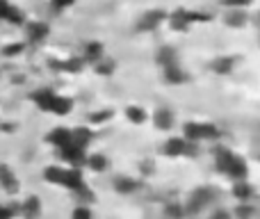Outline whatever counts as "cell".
I'll list each match as a JSON object with an SVG mask.
<instances>
[{"mask_svg":"<svg viewBox=\"0 0 260 219\" xmlns=\"http://www.w3.org/2000/svg\"><path fill=\"white\" fill-rule=\"evenodd\" d=\"M215 162H217V169L229 176L231 180H244L249 174L247 160L235 155L233 151H229V148H224V146H219L215 151Z\"/></svg>","mask_w":260,"mask_h":219,"instance_id":"cell-1","label":"cell"},{"mask_svg":"<svg viewBox=\"0 0 260 219\" xmlns=\"http://www.w3.org/2000/svg\"><path fill=\"white\" fill-rule=\"evenodd\" d=\"M210 21V14L203 12H194V9H174L171 14H167V25L174 32H187L194 23H203Z\"/></svg>","mask_w":260,"mask_h":219,"instance_id":"cell-2","label":"cell"},{"mask_svg":"<svg viewBox=\"0 0 260 219\" xmlns=\"http://www.w3.org/2000/svg\"><path fill=\"white\" fill-rule=\"evenodd\" d=\"M197 144L187 142L185 137H171L165 142V146H162V153L169 158H180V155H194L197 153Z\"/></svg>","mask_w":260,"mask_h":219,"instance_id":"cell-3","label":"cell"},{"mask_svg":"<svg viewBox=\"0 0 260 219\" xmlns=\"http://www.w3.org/2000/svg\"><path fill=\"white\" fill-rule=\"evenodd\" d=\"M165 21H167L165 9H148V12H144L142 16L137 18V30L139 32H153L160 25H165Z\"/></svg>","mask_w":260,"mask_h":219,"instance_id":"cell-4","label":"cell"},{"mask_svg":"<svg viewBox=\"0 0 260 219\" xmlns=\"http://www.w3.org/2000/svg\"><path fill=\"white\" fill-rule=\"evenodd\" d=\"M59 151V158H62L64 162H67L69 167H80V165H85V158H87V153H85V148H80V146H76V144H69V146H64V148H57Z\"/></svg>","mask_w":260,"mask_h":219,"instance_id":"cell-5","label":"cell"},{"mask_svg":"<svg viewBox=\"0 0 260 219\" xmlns=\"http://www.w3.org/2000/svg\"><path fill=\"white\" fill-rule=\"evenodd\" d=\"M151 121H153V126H155L157 130H171L174 128V123H176V116H174V112H171L169 108H157L151 114Z\"/></svg>","mask_w":260,"mask_h":219,"instance_id":"cell-6","label":"cell"},{"mask_svg":"<svg viewBox=\"0 0 260 219\" xmlns=\"http://www.w3.org/2000/svg\"><path fill=\"white\" fill-rule=\"evenodd\" d=\"M25 32H27V39H30L32 44H41V41L48 37L50 27H48V23L32 21V23H25Z\"/></svg>","mask_w":260,"mask_h":219,"instance_id":"cell-7","label":"cell"},{"mask_svg":"<svg viewBox=\"0 0 260 219\" xmlns=\"http://www.w3.org/2000/svg\"><path fill=\"white\" fill-rule=\"evenodd\" d=\"M233 197L238 199L240 203H251L253 197H256V190H253L251 183H247V178H244V180H235V183H233Z\"/></svg>","mask_w":260,"mask_h":219,"instance_id":"cell-8","label":"cell"},{"mask_svg":"<svg viewBox=\"0 0 260 219\" xmlns=\"http://www.w3.org/2000/svg\"><path fill=\"white\" fill-rule=\"evenodd\" d=\"M46 142H48L50 146H55V148H64V146H69V144L73 142V135H71V130L69 128H55V130H50L48 133Z\"/></svg>","mask_w":260,"mask_h":219,"instance_id":"cell-9","label":"cell"},{"mask_svg":"<svg viewBox=\"0 0 260 219\" xmlns=\"http://www.w3.org/2000/svg\"><path fill=\"white\" fill-rule=\"evenodd\" d=\"M162 78H165L167 85H183L187 82V73L183 71V67L178 64H171V67H165L162 69Z\"/></svg>","mask_w":260,"mask_h":219,"instance_id":"cell-10","label":"cell"},{"mask_svg":"<svg viewBox=\"0 0 260 219\" xmlns=\"http://www.w3.org/2000/svg\"><path fill=\"white\" fill-rule=\"evenodd\" d=\"M67 169L69 167H59V165H50L44 169V178L46 183L50 185H59V187H64L67 185Z\"/></svg>","mask_w":260,"mask_h":219,"instance_id":"cell-11","label":"cell"},{"mask_svg":"<svg viewBox=\"0 0 260 219\" xmlns=\"http://www.w3.org/2000/svg\"><path fill=\"white\" fill-rule=\"evenodd\" d=\"M235 64H238L235 57H231V55H219V57L212 59L210 69H212V73H217V76H229V73H233Z\"/></svg>","mask_w":260,"mask_h":219,"instance_id":"cell-12","label":"cell"},{"mask_svg":"<svg viewBox=\"0 0 260 219\" xmlns=\"http://www.w3.org/2000/svg\"><path fill=\"white\" fill-rule=\"evenodd\" d=\"M0 187H3L7 194H16L18 190H21L18 178L14 176V171L9 169V167H5V165H0Z\"/></svg>","mask_w":260,"mask_h":219,"instance_id":"cell-13","label":"cell"},{"mask_svg":"<svg viewBox=\"0 0 260 219\" xmlns=\"http://www.w3.org/2000/svg\"><path fill=\"white\" fill-rule=\"evenodd\" d=\"M224 23L229 27H244L249 23V12L247 9H226Z\"/></svg>","mask_w":260,"mask_h":219,"instance_id":"cell-14","label":"cell"},{"mask_svg":"<svg viewBox=\"0 0 260 219\" xmlns=\"http://www.w3.org/2000/svg\"><path fill=\"white\" fill-rule=\"evenodd\" d=\"M105 55V48H103V44L101 41H89V44L85 46V50H82V62H87V64H96L101 57Z\"/></svg>","mask_w":260,"mask_h":219,"instance_id":"cell-15","label":"cell"},{"mask_svg":"<svg viewBox=\"0 0 260 219\" xmlns=\"http://www.w3.org/2000/svg\"><path fill=\"white\" fill-rule=\"evenodd\" d=\"M114 190L119 194H133L139 190V180L133 178V176H117L114 178Z\"/></svg>","mask_w":260,"mask_h":219,"instance_id":"cell-16","label":"cell"},{"mask_svg":"<svg viewBox=\"0 0 260 219\" xmlns=\"http://www.w3.org/2000/svg\"><path fill=\"white\" fill-rule=\"evenodd\" d=\"M155 62L160 64L162 69L171 67V64H178V53H176V48H171V46H162V48H157Z\"/></svg>","mask_w":260,"mask_h":219,"instance_id":"cell-17","label":"cell"},{"mask_svg":"<svg viewBox=\"0 0 260 219\" xmlns=\"http://www.w3.org/2000/svg\"><path fill=\"white\" fill-rule=\"evenodd\" d=\"M85 165L89 167L91 171H96V174H103V171H108L110 160L103 155V153H94V155H87L85 158Z\"/></svg>","mask_w":260,"mask_h":219,"instance_id":"cell-18","label":"cell"},{"mask_svg":"<svg viewBox=\"0 0 260 219\" xmlns=\"http://www.w3.org/2000/svg\"><path fill=\"white\" fill-rule=\"evenodd\" d=\"M71 110H73V101L67 99V96H59V94H55L53 103H50V108H48V112H53V114H69Z\"/></svg>","mask_w":260,"mask_h":219,"instance_id":"cell-19","label":"cell"},{"mask_svg":"<svg viewBox=\"0 0 260 219\" xmlns=\"http://www.w3.org/2000/svg\"><path fill=\"white\" fill-rule=\"evenodd\" d=\"M73 135V144L80 148H87L89 146V142L94 139V133H91V128H78V130H71Z\"/></svg>","mask_w":260,"mask_h":219,"instance_id":"cell-20","label":"cell"},{"mask_svg":"<svg viewBox=\"0 0 260 219\" xmlns=\"http://www.w3.org/2000/svg\"><path fill=\"white\" fill-rule=\"evenodd\" d=\"M126 116H128V121H133V123H144V121L148 119V112L142 108V105H128L126 108Z\"/></svg>","mask_w":260,"mask_h":219,"instance_id":"cell-21","label":"cell"},{"mask_svg":"<svg viewBox=\"0 0 260 219\" xmlns=\"http://www.w3.org/2000/svg\"><path fill=\"white\" fill-rule=\"evenodd\" d=\"M94 69H96V73H101V76H112L114 69H117V62H114L112 57H108V55H103V57L94 64Z\"/></svg>","mask_w":260,"mask_h":219,"instance_id":"cell-22","label":"cell"},{"mask_svg":"<svg viewBox=\"0 0 260 219\" xmlns=\"http://www.w3.org/2000/svg\"><path fill=\"white\" fill-rule=\"evenodd\" d=\"M21 212H23V215H25V217H37V215H39V212H41V203H39V199H37V197H27L25 199V201H23V206H21Z\"/></svg>","mask_w":260,"mask_h":219,"instance_id":"cell-23","label":"cell"},{"mask_svg":"<svg viewBox=\"0 0 260 219\" xmlns=\"http://www.w3.org/2000/svg\"><path fill=\"white\" fill-rule=\"evenodd\" d=\"M185 206H180V203H169V206L165 208V217L167 219H185Z\"/></svg>","mask_w":260,"mask_h":219,"instance_id":"cell-24","label":"cell"},{"mask_svg":"<svg viewBox=\"0 0 260 219\" xmlns=\"http://www.w3.org/2000/svg\"><path fill=\"white\" fill-rule=\"evenodd\" d=\"M5 21L12 23V25H25V23H27V21H25V14H23L18 7H12V9H9V14L5 16Z\"/></svg>","mask_w":260,"mask_h":219,"instance_id":"cell-25","label":"cell"},{"mask_svg":"<svg viewBox=\"0 0 260 219\" xmlns=\"http://www.w3.org/2000/svg\"><path fill=\"white\" fill-rule=\"evenodd\" d=\"M71 219H94V212H91L89 206L78 203V206L73 208V212H71Z\"/></svg>","mask_w":260,"mask_h":219,"instance_id":"cell-26","label":"cell"},{"mask_svg":"<svg viewBox=\"0 0 260 219\" xmlns=\"http://www.w3.org/2000/svg\"><path fill=\"white\" fill-rule=\"evenodd\" d=\"M23 50H25V44H21V41H18V44H7L3 48V55L5 57H18V55H23Z\"/></svg>","mask_w":260,"mask_h":219,"instance_id":"cell-27","label":"cell"},{"mask_svg":"<svg viewBox=\"0 0 260 219\" xmlns=\"http://www.w3.org/2000/svg\"><path fill=\"white\" fill-rule=\"evenodd\" d=\"M226 9H249L253 5V0H219Z\"/></svg>","mask_w":260,"mask_h":219,"instance_id":"cell-28","label":"cell"},{"mask_svg":"<svg viewBox=\"0 0 260 219\" xmlns=\"http://www.w3.org/2000/svg\"><path fill=\"white\" fill-rule=\"evenodd\" d=\"M50 3H53V9H55V12H64V9L73 7L78 0H50Z\"/></svg>","mask_w":260,"mask_h":219,"instance_id":"cell-29","label":"cell"},{"mask_svg":"<svg viewBox=\"0 0 260 219\" xmlns=\"http://www.w3.org/2000/svg\"><path fill=\"white\" fill-rule=\"evenodd\" d=\"M9 9H12V5H9L7 0H0V21H5V16L9 14Z\"/></svg>","mask_w":260,"mask_h":219,"instance_id":"cell-30","label":"cell"},{"mask_svg":"<svg viewBox=\"0 0 260 219\" xmlns=\"http://www.w3.org/2000/svg\"><path fill=\"white\" fill-rule=\"evenodd\" d=\"M112 116V112H101V114H91L89 119L94 121V123H101V121H105V119H110Z\"/></svg>","mask_w":260,"mask_h":219,"instance_id":"cell-31","label":"cell"},{"mask_svg":"<svg viewBox=\"0 0 260 219\" xmlns=\"http://www.w3.org/2000/svg\"><path fill=\"white\" fill-rule=\"evenodd\" d=\"M210 219H229V212H226V210H217Z\"/></svg>","mask_w":260,"mask_h":219,"instance_id":"cell-32","label":"cell"}]
</instances>
